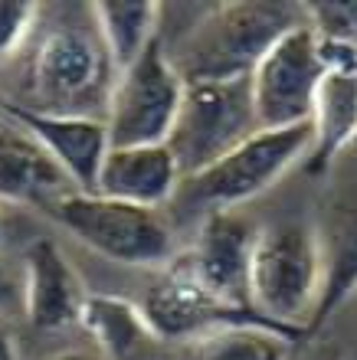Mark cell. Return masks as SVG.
I'll return each mask as SVG.
<instances>
[{
	"label": "cell",
	"instance_id": "cell-1",
	"mask_svg": "<svg viewBox=\"0 0 357 360\" xmlns=\"http://www.w3.org/2000/svg\"><path fill=\"white\" fill-rule=\"evenodd\" d=\"M301 23H308V10L295 4H220L190 27L168 56L184 86L239 82L253 76L265 53Z\"/></svg>",
	"mask_w": 357,
	"mask_h": 360
},
{
	"label": "cell",
	"instance_id": "cell-2",
	"mask_svg": "<svg viewBox=\"0 0 357 360\" xmlns=\"http://www.w3.org/2000/svg\"><path fill=\"white\" fill-rule=\"evenodd\" d=\"M325 266L318 226L308 219H279L259 229L249 259V304L275 328L308 341V324L318 311Z\"/></svg>",
	"mask_w": 357,
	"mask_h": 360
},
{
	"label": "cell",
	"instance_id": "cell-3",
	"mask_svg": "<svg viewBox=\"0 0 357 360\" xmlns=\"http://www.w3.org/2000/svg\"><path fill=\"white\" fill-rule=\"evenodd\" d=\"M112 82L115 69L95 33L92 13L89 23L66 20L49 27L30 59V89L39 112L89 115L105 122Z\"/></svg>",
	"mask_w": 357,
	"mask_h": 360
},
{
	"label": "cell",
	"instance_id": "cell-4",
	"mask_svg": "<svg viewBox=\"0 0 357 360\" xmlns=\"http://www.w3.org/2000/svg\"><path fill=\"white\" fill-rule=\"evenodd\" d=\"M308 144V124L275 128V131L259 128L243 144H236L230 154H223L220 161H213L194 177L180 180L174 203L187 210H200L203 217L216 213V210L243 207L269 187H275L295 164L301 167Z\"/></svg>",
	"mask_w": 357,
	"mask_h": 360
},
{
	"label": "cell",
	"instance_id": "cell-5",
	"mask_svg": "<svg viewBox=\"0 0 357 360\" xmlns=\"http://www.w3.org/2000/svg\"><path fill=\"white\" fill-rule=\"evenodd\" d=\"M49 217L99 256L118 266L164 269L177 256L174 226L161 210L132 207L99 193H66L49 207Z\"/></svg>",
	"mask_w": 357,
	"mask_h": 360
},
{
	"label": "cell",
	"instance_id": "cell-6",
	"mask_svg": "<svg viewBox=\"0 0 357 360\" xmlns=\"http://www.w3.org/2000/svg\"><path fill=\"white\" fill-rule=\"evenodd\" d=\"M184 89L187 86L170 63L164 39L151 43L112 82L105 108L108 144L112 148L168 144L184 102Z\"/></svg>",
	"mask_w": 357,
	"mask_h": 360
},
{
	"label": "cell",
	"instance_id": "cell-7",
	"mask_svg": "<svg viewBox=\"0 0 357 360\" xmlns=\"http://www.w3.org/2000/svg\"><path fill=\"white\" fill-rule=\"evenodd\" d=\"M256 131L259 124H256L249 79L190 82L184 89V102H180L168 148L180 167V177H194Z\"/></svg>",
	"mask_w": 357,
	"mask_h": 360
},
{
	"label": "cell",
	"instance_id": "cell-8",
	"mask_svg": "<svg viewBox=\"0 0 357 360\" xmlns=\"http://www.w3.org/2000/svg\"><path fill=\"white\" fill-rule=\"evenodd\" d=\"M321 76L325 66L318 56V33L311 23L289 30L249 76L256 124L265 131L308 124Z\"/></svg>",
	"mask_w": 357,
	"mask_h": 360
},
{
	"label": "cell",
	"instance_id": "cell-9",
	"mask_svg": "<svg viewBox=\"0 0 357 360\" xmlns=\"http://www.w3.org/2000/svg\"><path fill=\"white\" fill-rule=\"evenodd\" d=\"M138 304H142L151 331H154V338L161 344L164 341L190 344L203 338V334L216 331V328L265 321L249 308H236V304H226L223 298H216L207 285L190 272L180 256H174L168 266L161 269L158 278L151 282V288L144 292V298Z\"/></svg>",
	"mask_w": 357,
	"mask_h": 360
},
{
	"label": "cell",
	"instance_id": "cell-10",
	"mask_svg": "<svg viewBox=\"0 0 357 360\" xmlns=\"http://www.w3.org/2000/svg\"><path fill=\"white\" fill-rule=\"evenodd\" d=\"M253 219H246L236 210H216L200 219L197 236L184 252H177L187 269L207 285L216 298L236 308H249V259L256 246Z\"/></svg>",
	"mask_w": 357,
	"mask_h": 360
},
{
	"label": "cell",
	"instance_id": "cell-11",
	"mask_svg": "<svg viewBox=\"0 0 357 360\" xmlns=\"http://www.w3.org/2000/svg\"><path fill=\"white\" fill-rule=\"evenodd\" d=\"M0 112L10 124L27 131L43 151L59 164V171L69 177L79 193H95V180L102 171V161L108 154V128L102 118L89 115H59L23 108L7 98H0Z\"/></svg>",
	"mask_w": 357,
	"mask_h": 360
},
{
	"label": "cell",
	"instance_id": "cell-12",
	"mask_svg": "<svg viewBox=\"0 0 357 360\" xmlns=\"http://www.w3.org/2000/svg\"><path fill=\"white\" fill-rule=\"evenodd\" d=\"M89 288L66 259V252L37 239L23 252V311L37 331H69L82 321Z\"/></svg>",
	"mask_w": 357,
	"mask_h": 360
},
{
	"label": "cell",
	"instance_id": "cell-13",
	"mask_svg": "<svg viewBox=\"0 0 357 360\" xmlns=\"http://www.w3.org/2000/svg\"><path fill=\"white\" fill-rule=\"evenodd\" d=\"M308 131L311 144L301 171L311 177H325L341 154L357 141V59L325 66L308 115Z\"/></svg>",
	"mask_w": 357,
	"mask_h": 360
},
{
	"label": "cell",
	"instance_id": "cell-14",
	"mask_svg": "<svg viewBox=\"0 0 357 360\" xmlns=\"http://www.w3.org/2000/svg\"><path fill=\"white\" fill-rule=\"evenodd\" d=\"M318 243L325 288H321L318 311L308 324V338L318 334L331 321V314L357 295V184L331 193L318 223Z\"/></svg>",
	"mask_w": 357,
	"mask_h": 360
},
{
	"label": "cell",
	"instance_id": "cell-15",
	"mask_svg": "<svg viewBox=\"0 0 357 360\" xmlns=\"http://www.w3.org/2000/svg\"><path fill=\"white\" fill-rule=\"evenodd\" d=\"M180 180L184 177L168 144L108 148L99 180H95V193L132 203V207L161 210L177 197Z\"/></svg>",
	"mask_w": 357,
	"mask_h": 360
},
{
	"label": "cell",
	"instance_id": "cell-16",
	"mask_svg": "<svg viewBox=\"0 0 357 360\" xmlns=\"http://www.w3.org/2000/svg\"><path fill=\"white\" fill-rule=\"evenodd\" d=\"M66 193H75V187L59 171V164L17 124H4L0 128V200L39 207L49 213V207L59 203Z\"/></svg>",
	"mask_w": 357,
	"mask_h": 360
},
{
	"label": "cell",
	"instance_id": "cell-17",
	"mask_svg": "<svg viewBox=\"0 0 357 360\" xmlns=\"http://www.w3.org/2000/svg\"><path fill=\"white\" fill-rule=\"evenodd\" d=\"M79 328L92 338L95 354L102 360H142L151 347L161 344L151 331L142 304L125 295H89Z\"/></svg>",
	"mask_w": 357,
	"mask_h": 360
},
{
	"label": "cell",
	"instance_id": "cell-18",
	"mask_svg": "<svg viewBox=\"0 0 357 360\" xmlns=\"http://www.w3.org/2000/svg\"><path fill=\"white\" fill-rule=\"evenodd\" d=\"M89 13L115 76L132 66L151 43L161 39L158 4H92Z\"/></svg>",
	"mask_w": 357,
	"mask_h": 360
},
{
	"label": "cell",
	"instance_id": "cell-19",
	"mask_svg": "<svg viewBox=\"0 0 357 360\" xmlns=\"http://www.w3.org/2000/svg\"><path fill=\"white\" fill-rule=\"evenodd\" d=\"M301 334L265 321L230 324L187 344L190 360H292Z\"/></svg>",
	"mask_w": 357,
	"mask_h": 360
},
{
	"label": "cell",
	"instance_id": "cell-20",
	"mask_svg": "<svg viewBox=\"0 0 357 360\" xmlns=\"http://www.w3.org/2000/svg\"><path fill=\"white\" fill-rule=\"evenodd\" d=\"M305 10L318 37L357 46V4H305Z\"/></svg>",
	"mask_w": 357,
	"mask_h": 360
},
{
	"label": "cell",
	"instance_id": "cell-21",
	"mask_svg": "<svg viewBox=\"0 0 357 360\" xmlns=\"http://www.w3.org/2000/svg\"><path fill=\"white\" fill-rule=\"evenodd\" d=\"M39 10L33 4H0V59L13 56L33 33Z\"/></svg>",
	"mask_w": 357,
	"mask_h": 360
},
{
	"label": "cell",
	"instance_id": "cell-22",
	"mask_svg": "<svg viewBox=\"0 0 357 360\" xmlns=\"http://www.w3.org/2000/svg\"><path fill=\"white\" fill-rule=\"evenodd\" d=\"M13 295H17V278H13L7 262L0 259V314H4V308L13 304Z\"/></svg>",
	"mask_w": 357,
	"mask_h": 360
},
{
	"label": "cell",
	"instance_id": "cell-23",
	"mask_svg": "<svg viewBox=\"0 0 357 360\" xmlns=\"http://www.w3.org/2000/svg\"><path fill=\"white\" fill-rule=\"evenodd\" d=\"M0 360H17V344H13V331H10L7 318L0 314Z\"/></svg>",
	"mask_w": 357,
	"mask_h": 360
},
{
	"label": "cell",
	"instance_id": "cell-24",
	"mask_svg": "<svg viewBox=\"0 0 357 360\" xmlns=\"http://www.w3.org/2000/svg\"><path fill=\"white\" fill-rule=\"evenodd\" d=\"M46 360H102V357L92 351H63V354H53V357H46Z\"/></svg>",
	"mask_w": 357,
	"mask_h": 360
},
{
	"label": "cell",
	"instance_id": "cell-25",
	"mask_svg": "<svg viewBox=\"0 0 357 360\" xmlns=\"http://www.w3.org/2000/svg\"><path fill=\"white\" fill-rule=\"evenodd\" d=\"M328 360H341V357H328Z\"/></svg>",
	"mask_w": 357,
	"mask_h": 360
}]
</instances>
